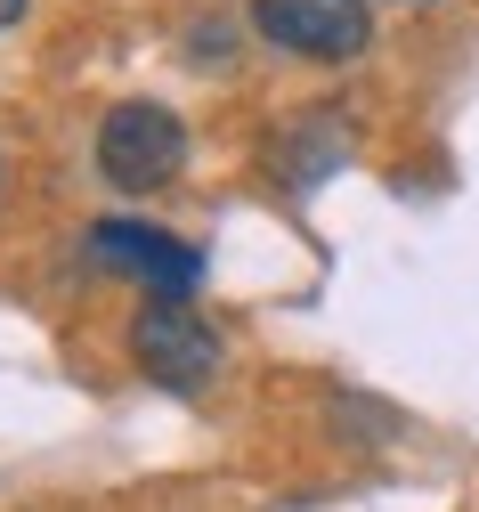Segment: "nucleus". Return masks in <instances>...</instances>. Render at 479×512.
Segmentation results:
<instances>
[{
    "label": "nucleus",
    "mask_w": 479,
    "mask_h": 512,
    "mask_svg": "<svg viewBox=\"0 0 479 512\" xmlns=\"http://www.w3.org/2000/svg\"><path fill=\"white\" fill-rule=\"evenodd\" d=\"M260 41H277L293 57H358L374 41V9L366 0H252Z\"/></svg>",
    "instance_id": "20e7f679"
},
{
    "label": "nucleus",
    "mask_w": 479,
    "mask_h": 512,
    "mask_svg": "<svg viewBox=\"0 0 479 512\" xmlns=\"http://www.w3.org/2000/svg\"><path fill=\"white\" fill-rule=\"evenodd\" d=\"M25 9H33V0H0V33H9V25L25 17Z\"/></svg>",
    "instance_id": "423d86ee"
},
{
    "label": "nucleus",
    "mask_w": 479,
    "mask_h": 512,
    "mask_svg": "<svg viewBox=\"0 0 479 512\" xmlns=\"http://www.w3.org/2000/svg\"><path fill=\"white\" fill-rule=\"evenodd\" d=\"M82 252L106 269V277H130L147 285V301H187L203 285V252L171 228H147V220H98L82 236Z\"/></svg>",
    "instance_id": "f03ea898"
},
{
    "label": "nucleus",
    "mask_w": 479,
    "mask_h": 512,
    "mask_svg": "<svg viewBox=\"0 0 479 512\" xmlns=\"http://www.w3.org/2000/svg\"><path fill=\"white\" fill-rule=\"evenodd\" d=\"M98 171L122 196H155V187H171L187 171V122L155 98H122L98 122Z\"/></svg>",
    "instance_id": "f257e3e1"
},
{
    "label": "nucleus",
    "mask_w": 479,
    "mask_h": 512,
    "mask_svg": "<svg viewBox=\"0 0 479 512\" xmlns=\"http://www.w3.org/2000/svg\"><path fill=\"white\" fill-rule=\"evenodd\" d=\"M130 350H139L147 382H163V391H203V382L220 374V334H212V317H195L187 301H139Z\"/></svg>",
    "instance_id": "7ed1b4c3"
},
{
    "label": "nucleus",
    "mask_w": 479,
    "mask_h": 512,
    "mask_svg": "<svg viewBox=\"0 0 479 512\" xmlns=\"http://www.w3.org/2000/svg\"><path fill=\"white\" fill-rule=\"evenodd\" d=\"M333 155H341V122H333V114H301L293 139H285V155H277V171H285L293 187H309V179H325Z\"/></svg>",
    "instance_id": "39448f33"
}]
</instances>
